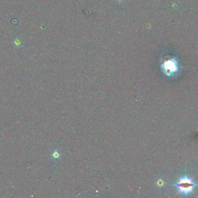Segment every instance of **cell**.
Instances as JSON below:
<instances>
[{
	"label": "cell",
	"mask_w": 198,
	"mask_h": 198,
	"mask_svg": "<svg viewBox=\"0 0 198 198\" xmlns=\"http://www.w3.org/2000/svg\"><path fill=\"white\" fill-rule=\"evenodd\" d=\"M193 177L189 178L187 176H184L180 179L178 183L175 186L178 189V193H181L185 196L190 193H193V188L198 185L193 182Z\"/></svg>",
	"instance_id": "1"
},
{
	"label": "cell",
	"mask_w": 198,
	"mask_h": 198,
	"mask_svg": "<svg viewBox=\"0 0 198 198\" xmlns=\"http://www.w3.org/2000/svg\"><path fill=\"white\" fill-rule=\"evenodd\" d=\"M14 44H15L16 46H17V47H19L20 45L21 44V42L19 40V39H16L15 41H14Z\"/></svg>",
	"instance_id": "3"
},
{
	"label": "cell",
	"mask_w": 198,
	"mask_h": 198,
	"mask_svg": "<svg viewBox=\"0 0 198 198\" xmlns=\"http://www.w3.org/2000/svg\"><path fill=\"white\" fill-rule=\"evenodd\" d=\"M161 68L163 72L168 76H173L179 72L178 61L176 58L169 59L164 62Z\"/></svg>",
	"instance_id": "2"
}]
</instances>
